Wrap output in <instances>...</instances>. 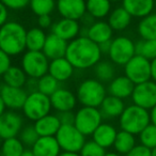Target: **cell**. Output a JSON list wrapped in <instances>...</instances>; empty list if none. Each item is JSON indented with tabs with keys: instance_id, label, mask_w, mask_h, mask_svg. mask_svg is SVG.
<instances>
[{
	"instance_id": "1",
	"label": "cell",
	"mask_w": 156,
	"mask_h": 156,
	"mask_svg": "<svg viewBox=\"0 0 156 156\" xmlns=\"http://www.w3.org/2000/svg\"><path fill=\"white\" fill-rule=\"evenodd\" d=\"M103 52L98 44L88 37H79L69 42L65 58L76 69H88L94 67L102 60Z\"/></svg>"
},
{
	"instance_id": "2",
	"label": "cell",
	"mask_w": 156,
	"mask_h": 156,
	"mask_svg": "<svg viewBox=\"0 0 156 156\" xmlns=\"http://www.w3.org/2000/svg\"><path fill=\"white\" fill-rule=\"evenodd\" d=\"M27 30L20 23L9 20L0 27V49L10 57L22 55L27 49Z\"/></svg>"
},
{
	"instance_id": "3",
	"label": "cell",
	"mask_w": 156,
	"mask_h": 156,
	"mask_svg": "<svg viewBox=\"0 0 156 156\" xmlns=\"http://www.w3.org/2000/svg\"><path fill=\"white\" fill-rule=\"evenodd\" d=\"M107 96V89L96 78H88L81 81L76 90V98L81 106L100 108Z\"/></svg>"
},
{
	"instance_id": "4",
	"label": "cell",
	"mask_w": 156,
	"mask_h": 156,
	"mask_svg": "<svg viewBox=\"0 0 156 156\" xmlns=\"http://www.w3.org/2000/svg\"><path fill=\"white\" fill-rule=\"evenodd\" d=\"M150 123L151 120L149 110L135 104L126 106L122 115L119 117L120 128L135 136L140 134Z\"/></svg>"
},
{
	"instance_id": "5",
	"label": "cell",
	"mask_w": 156,
	"mask_h": 156,
	"mask_svg": "<svg viewBox=\"0 0 156 156\" xmlns=\"http://www.w3.org/2000/svg\"><path fill=\"white\" fill-rule=\"evenodd\" d=\"M51 108L52 106L49 96L39 91H34L28 93L27 100L22 110L27 119L35 122L50 113Z\"/></svg>"
},
{
	"instance_id": "6",
	"label": "cell",
	"mask_w": 156,
	"mask_h": 156,
	"mask_svg": "<svg viewBox=\"0 0 156 156\" xmlns=\"http://www.w3.org/2000/svg\"><path fill=\"white\" fill-rule=\"evenodd\" d=\"M103 119L100 108L83 106L75 112L74 125L85 136H92L96 128L103 123Z\"/></svg>"
},
{
	"instance_id": "7",
	"label": "cell",
	"mask_w": 156,
	"mask_h": 156,
	"mask_svg": "<svg viewBox=\"0 0 156 156\" xmlns=\"http://www.w3.org/2000/svg\"><path fill=\"white\" fill-rule=\"evenodd\" d=\"M49 62L50 60L43 51L27 50L22 57L20 66L29 78L39 79L48 73Z\"/></svg>"
},
{
	"instance_id": "8",
	"label": "cell",
	"mask_w": 156,
	"mask_h": 156,
	"mask_svg": "<svg viewBox=\"0 0 156 156\" xmlns=\"http://www.w3.org/2000/svg\"><path fill=\"white\" fill-rule=\"evenodd\" d=\"M55 137L62 152L79 153L86 143V136L79 132L74 124L61 125Z\"/></svg>"
},
{
	"instance_id": "9",
	"label": "cell",
	"mask_w": 156,
	"mask_h": 156,
	"mask_svg": "<svg viewBox=\"0 0 156 156\" xmlns=\"http://www.w3.org/2000/svg\"><path fill=\"white\" fill-rule=\"evenodd\" d=\"M135 55V42L130 37L120 35L111 40L108 56L113 64L124 66Z\"/></svg>"
},
{
	"instance_id": "10",
	"label": "cell",
	"mask_w": 156,
	"mask_h": 156,
	"mask_svg": "<svg viewBox=\"0 0 156 156\" xmlns=\"http://www.w3.org/2000/svg\"><path fill=\"white\" fill-rule=\"evenodd\" d=\"M124 75L135 83H144L151 79V61L144 57L135 55L125 65Z\"/></svg>"
},
{
	"instance_id": "11",
	"label": "cell",
	"mask_w": 156,
	"mask_h": 156,
	"mask_svg": "<svg viewBox=\"0 0 156 156\" xmlns=\"http://www.w3.org/2000/svg\"><path fill=\"white\" fill-rule=\"evenodd\" d=\"M133 104L151 110L156 105V83L152 79L135 85L132 94Z\"/></svg>"
},
{
	"instance_id": "12",
	"label": "cell",
	"mask_w": 156,
	"mask_h": 156,
	"mask_svg": "<svg viewBox=\"0 0 156 156\" xmlns=\"http://www.w3.org/2000/svg\"><path fill=\"white\" fill-rule=\"evenodd\" d=\"M23 127L24 118L15 110H8L0 115V138L2 140L18 137Z\"/></svg>"
},
{
	"instance_id": "13",
	"label": "cell",
	"mask_w": 156,
	"mask_h": 156,
	"mask_svg": "<svg viewBox=\"0 0 156 156\" xmlns=\"http://www.w3.org/2000/svg\"><path fill=\"white\" fill-rule=\"evenodd\" d=\"M0 96L2 98L8 109L16 111L23 109L28 96V92L24 88L11 87L3 83L0 89Z\"/></svg>"
},
{
	"instance_id": "14",
	"label": "cell",
	"mask_w": 156,
	"mask_h": 156,
	"mask_svg": "<svg viewBox=\"0 0 156 156\" xmlns=\"http://www.w3.org/2000/svg\"><path fill=\"white\" fill-rule=\"evenodd\" d=\"M57 10L62 18L79 20L87 13L86 0H57Z\"/></svg>"
},
{
	"instance_id": "15",
	"label": "cell",
	"mask_w": 156,
	"mask_h": 156,
	"mask_svg": "<svg viewBox=\"0 0 156 156\" xmlns=\"http://www.w3.org/2000/svg\"><path fill=\"white\" fill-rule=\"evenodd\" d=\"M49 98L52 108L58 112L73 111V109L75 108L78 103L76 94H74L73 92L65 88H59Z\"/></svg>"
},
{
	"instance_id": "16",
	"label": "cell",
	"mask_w": 156,
	"mask_h": 156,
	"mask_svg": "<svg viewBox=\"0 0 156 156\" xmlns=\"http://www.w3.org/2000/svg\"><path fill=\"white\" fill-rule=\"evenodd\" d=\"M80 28L81 26L78 23V20H69V18H61L60 20H58L52 25L51 33L63 39L64 41L71 42L79 37Z\"/></svg>"
},
{
	"instance_id": "17",
	"label": "cell",
	"mask_w": 156,
	"mask_h": 156,
	"mask_svg": "<svg viewBox=\"0 0 156 156\" xmlns=\"http://www.w3.org/2000/svg\"><path fill=\"white\" fill-rule=\"evenodd\" d=\"M135 83L130 80L129 78H127L125 75H120L115 76L109 83L107 92H108L109 95L125 100V98H132Z\"/></svg>"
},
{
	"instance_id": "18",
	"label": "cell",
	"mask_w": 156,
	"mask_h": 156,
	"mask_svg": "<svg viewBox=\"0 0 156 156\" xmlns=\"http://www.w3.org/2000/svg\"><path fill=\"white\" fill-rule=\"evenodd\" d=\"M75 67L72 65V63L67 60L65 57L58 59L50 60L49 69H48V74L56 78L59 83L69 80V78L73 76Z\"/></svg>"
},
{
	"instance_id": "19",
	"label": "cell",
	"mask_w": 156,
	"mask_h": 156,
	"mask_svg": "<svg viewBox=\"0 0 156 156\" xmlns=\"http://www.w3.org/2000/svg\"><path fill=\"white\" fill-rule=\"evenodd\" d=\"M67 45H69V42L57 37L54 33H50L46 37L45 45H44L42 51L45 54V56L49 60H54V59L65 57Z\"/></svg>"
},
{
	"instance_id": "20",
	"label": "cell",
	"mask_w": 156,
	"mask_h": 156,
	"mask_svg": "<svg viewBox=\"0 0 156 156\" xmlns=\"http://www.w3.org/2000/svg\"><path fill=\"white\" fill-rule=\"evenodd\" d=\"M112 35L113 30L110 27V25L108 24V22L96 20L91 26L88 27L87 37L98 45L111 41Z\"/></svg>"
},
{
	"instance_id": "21",
	"label": "cell",
	"mask_w": 156,
	"mask_h": 156,
	"mask_svg": "<svg viewBox=\"0 0 156 156\" xmlns=\"http://www.w3.org/2000/svg\"><path fill=\"white\" fill-rule=\"evenodd\" d=\"M122 7L132 17L143 18L153 13L155 0H122Z\"/></svg>"
},
{
	"instance_id": "22",
	"label": "cell",
	"mask_w": 156,
	"mask_h": 156,
	"mask_svg": "<svg viewBox=\"0 0 156 156\" xmlns=\"http://www.w3.org/2000/svg\"><path fill=\"white\" fill-rule=\"evenodd\" d=\"M35 156H59L62 152L56 137H40L31 147Z\"/></svg>"
},
{
	"instance_id": "23",
	"label": "cell",
	"mask_w": 156,
	"mask_h": 156,
	"mask_svg": "<svg viewBox=\"0 0 156 156\" xmlns=\"http://www.w3.org/2000/svg\"><path fill=\"white\" fill-rule=\"evenodd\" d=\"M33 125L40 137H51L56 136L62 124H61L58 115L48 113L45 117L35 121Z\"/></svg>"
},
{
	"instance_id": "24",
	"label": "cell",
	"mask_w": 156,
	"mask_h": 156,
	"mask_svg": "<svg viewBox=\"0 0 156 156\" xmlns=\"http://www.w3.org/2000/svg\"><path fill=\"white\" fill-rule=\"evenodd\" d=\"M118 135L117 128L110 123H104L103 122L100 126L92 134V140L95 141L105 150L113 147L115 137Z\"/></svg>"
},
{
	"instance_id": "25",
	"label": "cell",
	"mask_w": 156,
	"mask_h": 156,
	"mask_svg": "<svg viewBox=\"0 0 156 156\" xmlns=\"http://www.w3.org/2000/svg\"><path fill=\"white\" fill-rule=\"evenodd\" d=\"M125 107L124 100L108 94L100 106V110L102 112L103 118L115 119V118H119L122 115Z\"/></svg>"
},
{
	"instance_id": "26",
	"label": "cell",
	"mask_w": 156,
	"mask_h": 156,
	"mask_svg": "<svg viewBox=\"0 0 156 156\" xmlns=\"http://www.w3.org/2000/svg\"><path fill=\"white\" fill-rule=\"evenodd\" d=\"M132 15L123 7H118L111 10L108 15V24L113 31L125 30L132 23Z\"/></svg>"
},
{
	"instance_id": "27",
	"label": "cell",
	"mask_w": 156,
	"mask_h": 156,
	"mask_svg": "<svg viewBox=\"0 0 156 156\" xmlns=\"http://www.w3.org/2000/svg\"><path fill=\"white\" fill-rule=\"evenodd\" d=\"M2 80L5 85L16 88H24L28 80V76L26 75L22 66L11 65L2 75Z\"/></svg>"
},
{
	"instance_id": "28",
	"label": "cell",
	"mask_w": 156,
	"mask_h": 156,
	"mask_svg": "<svg viewBox=\"0 0 156 156\" xmlns=\"http://www.w3.org/2000/svg\"><path fill=\"white\" fill-rule=\"evenodd\" d=\"M45 31L40 27H34L27 30L26 35V46L27 50H33V51H42L46 42Z\"/></svg>"
},
{
	"instance_id": "29",
	"label": "cell",
	"mask_w": 156,
	"mask_h": 156,
	"mask_svg": "<svg viewBox=\"0 0 156 156\" xmlns=\"http://www.w3.org/2000/svg\"><path fill=\"white\" fill-rule=\"evenodd\" d=\"M87 13L94 20H102L111 12V1L109 0H86Z\"/></svg>"
},
{
	"instance_id": "30",
	"label": "cell",
	"mask_w": 156,
	"mask_h": 156,
	"mask_svg": "<svg viewBox=\"0 0 156 156\" xmlns=\"http://www.w3.org/2000/svg\"><path fill=\"white\" fill-rule=\"evenodd\" d=\"M135 145H136L135 135L122 129L118 132L115 143H113V147L117 153L121 155H126Z\"/></svg>"
},
{
	"instance_id": "31",
	"label": "cell",
	"mask_w": 156,
	"mask_h": 156,
	"mask_svg": "<svg viewBox=\"0 0 156 156\" xmlns=\"http://www.w3.org/2000/svg\"><path fill=\"white\" fill-rule=\"evenodd\" d=\"M137 30L141 39L156 40V13H151L150 15L141 18Z\"/></svg>"
},
{
	"instance_id": "32",
	"label": "cell",
	"mask_w": 156,
	"mask_h": 156,
	"mask_svg": "<svg viewBox=\"0 0 156 156\" xmlns=\"http://www.w3.org/2000/svg\"><path fill=\"white\" fill-rule=\"evenodd\" d=\"M25 150L26 147L20 139L18 137H13L2 140L0 147V154L1 156H20Z\"/></svg>"
},
{
	"instance_id": "33",
	"label": "cell",
	"mask_w": 156,
	"mask_h": 156,
	"mask_svg": "<svg viewBox=\"0 0 156 156\" xmlns=\"http://www.w3.org/2000/svg\"><path fill=\"white\" fill-rule=\"evenodd\" d=\"M94 74L96 79L102 83H110L115 77V67L111 61L101 60L94 66Z\"/></svg>"
},
{
	"instance_id": "34",
	"label": "cell",
	"mask_w": 156,
	"mask_h": 156,
	"mask_svg": "<svg viewBox=\"0 0 156 156\" xmlns=\"http://www.w3.org/2000/svg\"><path fill=\"white\" fill-rule=\"evenodd\" d=\"M136 55L144 57L145 59L152 61L156 58V40L141 39L135 43Z\"/></svg>"
},
{
	"instance_id": "35",
	"label": "cell",
	"mask_w": 156,
	"mask_h": 156,
	"mask_svg": "<svg viewBox=\"0 0 156 156\" xmlns=\"http://www.w3.org/2000/svg\"><path fill=\"white\" fill-rule=\"evenodd\" d=\"M29 7L37 16L50 15L57 8V0H30Z\"/></svg>"
},
{
	"instance_id": "36",
	"label": "cell",
	"mask_w": 156,
	"mask_h": 156,
	"mask_svg": "<svg viewBox=\"0 0 156 156\" xmlns=\"http://www.w3.org/2000/svg\"><path fill=\"white\" fill-rule=\"evenodd\" d=\"M59 83H60L56 78H54L50 74L47 73L46 75L42 76L41 78L37 79V91L45 94V95L50 96L60 88Z\"/></svg>"
},
{
	"instance_id": "37",
	"label": "cell",
	"mask_w": 156,
	"mask_h": 156,
	"mask_svg": "<svg viewBox=\"0 0 156 156\" xmlns=\"http://www.w3.org/2000/svg\"><path fill=\"white\" fill-rule=\"evenodd\" d=\"M139 141L141 144L149 149H154L156 147V126L150 123L142 132L139 134Z\"/></svg>"
},
{
	"instance_id": "38",
	"label": "cell",
	"mask_w": 156,
	"mask_h": 156,
	"mask_svg": "<svg viewBox=\"0 0 156 156\" xmlns=\"http://www.w3.org/2000/svg\"><path fill=\"white\" fill-rule=\"evenodd\" d=\"M18 138L24 143L25 147H32L33 144L40 138V136L37 134V129H35L34 125H27L24 126L23 129L20 130V135H18Z\"/></svg>"
},
{
	"instance_id": "39",
	"label": "cell",
	"mask_w": 156,
	"mask_h": 156,
	"mask_svg": "<svg viewBox=\"0 0 156 156\" xmlns=\"http://www.w3.org/2000/svg\"><path fill=\"white\" fill-rule=\"evenodd\" d=\"M80 156H105L106 150L102 147L100 144L95 142L94 140L86 141L85 145L79 152Z\"/></svg>"
},
{
	"instance_id": "40",
	"label": "cell",
	"mask_w": 156,
	"mask_h": 156,
	"mask_svg": "<svg viewBox=\"0 0 156 156\" xmlns=\"http://www.w3.org/2000/svg\"><path fill=\"white\" fill-rule=\"evenodd\" d=\"M9 10L13 11H20L28 7L30 0H0Z\"/></svg>"
},
{
	"instance_id": "41",
	"label": "cell",
	"mask_w": 156,
	"mask_h": 156,
	"mask_svg": "<svg viewBox=\"0 0 156 156\" xmlns=\"http://www.w3.org/2000/svg\"><path fill=\"white\" fill-rule=\"evenodd\" d=\"M125 156H152V150L143 144H136Z\"/></svg>"
},
{
	"instance_id": "42",
	"label": "cell",
	"mask_w": 156,
	"mask_h": 156,
	"mask_svg": "<svg viewBox=\"0 0 156 156\" xmlns=\"http://www.w3.org/2000/svg\"><path fill=\"white\" fill-rule=\"evenodd\" d=\"M11 65V57L5 54L2 49H0V77H2V75L8 71V69Z\"/></svg>"
},
{
	"instance_id": "43",
	"label": "cell",
	"mask_w": 156,
	"mask_h": 156,
	"mask_svg": "<svg viewBox=\"0 0 156 156\" xmlns=\"http://www.w3.org/2000/svg\"><path fill=\"white\" fill-rule=\"evenodd\" d=\"M60 122L62 125H66V124H74L75 121V113L73 111H66V112H59L58 115Z\"/></svg>"
},
{
	"instance_id": "44",
	"label": "cell",
	"mask_w": 156,
	"mask_h": 156,
	"mask_svg": "<svg viewBox=\"0 0 156 156\" xmlns=\"http://www.w3.org/2000/svg\"><path fill=\"white\" fill-rule=\"evenodd\" d=\"M37 27L41 29H48L52 27V20L50 15H42L37 16Z\"/></svg>"
},
{
	"instance_id": "45",
	"label": "cell",
	"mask_w": 156,
	"mask_h": 156,
	"mask_svg": "<svg viewBox=\"0 0 156 156\" xmlns=\"http://www.w3.org/2000/svg\"><path fill=\"white\" fill-rule=\"evenodd\" d=\"M9 22V9L0 1V27Z\"/></svg>"
},
{
	"instance_id": "46",
	"label": "cell",
	"mask_w": 156,
	"mask_h": 156,
	"mask_svg": "<svg viewBox=\"0 0 156 156\" xmlns=\"http://www.w3.org/2000/svg\"><path fill=\"white\" fill-rule=\"evenodd\" d=\"M25 87H27L26 90H27V92H28V93L37 91V79L28 77V80H27L26 86H25Z\"/></svg>"
},
{
	"instance_id": "47",
	"label": "cell",
	"mask_w": 156,
	"mask_h": 156,
	"mask_svg": "<svg viewBox=\"0 0 156 156\" xmlns=\"http://www.w3.org/2000/svg\"><path fill=\"white\" fill-rule=\"evenodd\" d=\"M151 79L156 83V58L151 61Z\"/></svg>"
},
{
	"instance_id": "48",
	"label": "cell",
	"mask_w": 156,
	"mask_h": 156,
	"mask_svg": "<svg viewBox=\"0 0 156 156\" xmlns=\"http://www.w3.org/2000/svg\"><path fill=\"white\" fill-rule=\"evenodd\" d=\"M150 120H151V123L156 126V105L150 110Z\"/></svg>"
},
{
	"instance_id": "49",
	"label": "cell",
	"mask_w": 156,
	"mask_h": 156,
	"mask_svg": "<svg viewBox=\"0 0 156 156\" xmlns=\"http://www.w3.org/2000/svg\"><path fill=\"white\" fill-rule=\"evenodd\" d=\"M5 111H7V106H5V102H3L2 98L0 96V115H3Z\"/></svg>"
},
{
	"instance_id": "50",
	"label": "cell",
	"mask_w": 156,
	"mask_h": 156,
	"mask_svg": "<svg viewBox=\"0 0 156 156\" xmlns=\"http://www.w3.org/2000/svg\"><path fill=\"white\" fill-rule=\"evenodd\" d=\"M59 156H80V154L74 153V152H61Z\"/></svg>"
},
{
	"instance_id": "51",
	"label": "cell",
	"mask_w": 156,
	"mask_h": 156,
	"mask_svg": "<svg viewBox=\"0 0 156 156\" xmlns=\"http://www.w3.org/2000/svg\"><path fill=\"white\" fill-rule=\"evenodd\" d=\"M20 156H35L34 155V153H33V151L32 150H29V149H26L24 152H23V154Z\"/></svg>"
},
{
	"instance_id": "52",
	"label": "cell",
	"mask_w": 156,
	"mask_h": 156,
	"mask_svg": "<svg viewBox=\"0 0 156 156\" xmlns=\"http://www.w3.org/2000/svg\"><path fill=\"white\" fill-rule=\"evenodd\" d=\"M105 156H122V155L119 153H117V152H106Z\"/></svg>"
},
{
	"instance_id": "53",
	"label": "cell",
	"mask_w": 156,
	"mask_h": 156,
	"mask_svg": "<svg viewBox=\"0 0 156 156\" xmlns=\"http://www.w3.org/2000/svg\"><path fill=\"white\" fill-rule=\"evenodd\" d=\"M152 156H156V147L152 149Z\"/></svg>"
},
{
	"instance_id": "54",
	"label": "cell",
	"mask_w": 156,
	"mask_h": 156,
	"mask_svg": "<svg viewBox=\"0 0 156 156\" xmlns=\"http://www.w3.org/2000/svg\"><path fill=\"white\" fill-rule=\"evenodd\" d=\"M111 2H119V1H122V0H109Z\"/></svg>"
},
{
	"instance_id": "55",
	"label": "cell",
	"mask_w": 156,
	"mask_h": 156,
	"mask_svg": "<svg viewBox=\"0 0 156 156\" xmlns=\"http://www.w3.org/2000/svg\"><path fill=\"white\" fill-rule=\"evenodd\" d=\"M1 143H2V139L0 138V147H1Z\"/></svg>"
},
{
	"instance_id": "56",
	"label": "cell",
	"mask_w": 156,
	"mask_h": 156,
	"mask_svg": "<svg viewBox=\"0 0 156 156\" xmlns=\"http://www.w3.org/2000/svg\"><path fill=\"white\" fill-rule=\"evenodd\" d=\"M1 87H2V83H1V80H0V89H1Z\"/></svg>"
},
{
	"instance_id": "57",
	"label": "cell",
	"mask_w": 156,
	"mask_h": 156,
	"mask_svg": "<svg viewBox=\"0 0 156 156\" xmlns=\"http://www.w3.org/2000/svg\"><path fill=\"white\" fill-rule=\"evenodd\" d=\"M0 156H1V154H0Z\"/></svg>"
}]
</instances>
